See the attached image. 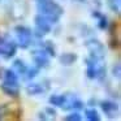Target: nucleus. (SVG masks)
Listing matches in <instances>:
<instances>
[{
  "mask_svg": "<svg viewBox=\"0 0 121 121\" xmlns=\"http://www.w3.org/2000/svg\"><path fill=\"white\" fill-rule=\"evenodd\" d=\"M107 5L112 12L118 14L121 9V0H107Z\"/></svg>",
  "mask_w": 121,
  "mask_h": 121,
  "instance_id": "obj_20",
  "label": "nucleus"
},
{
  "mask_svg": "<svg viewBox=\"0 0 121 121\" xmlns=\"http://www.w3.org/2000/svg\"><path fill=\"white\" fill-rule=\"evenodd\" d=\"M51 30H52V24L46 17H43L42 14L38 13L34 17V33H33V35L42 39L43 37L50 34Z\"/></svg>",
  "mask_w": 121,
  "mask_h": 121,
  "instance_id": "obj_4",
  "label": "nucleus"
},
{
  "mask_svg": "<svg viewBox=\"0 0 121 121\" xmlns=\"http://www.w3.org/2000/svg\"><path fill=\"white\" fill-rule=\"evenodd\" d=\"M120 73H121V66H120V64H115V65L112 66V76L113 77H116V78H120Z\"/></svg>",
  "mask_w": 121,
  "mask_h": 121,
  "instance_id": "obj_23",
  "label": "nucleus"
},
{
  "mask_svg": "<svg viewBox=\"0 0 121 121\" xmlns=\"http://www.w3.org/2000/svg\"><path fill=\"white\" fill-rule=\"evenodd\" d=\"M5 113H7V107H5V105H0V120L4 117Z\"/></svg>",
  "mask_w": 121,
  "mask_h": 121,
  "instance_id": "obj_24",
  "label": "nucleus"
},
{
  "mask_svg": "<svg viewBox=\"0 0 121 121\" xmlns=\"http://www.w3.org/2000/svg\"><path fill=\"white\" fill-rule=\"evenodd\" d=\"M17 52V44L9 35L0 37V55L4 59L9 60L12 59Z\"/></svg>",
  "mask_w": 121,
  "mask_h": 121,
  "instance_id": "obj_5",
  "label": "nucleus"
},
{
  "mask_svg": "<svg viewBox=\"0 0 121 121\" xmlns=\"http://www.w3.org/2000/svg\"><path fill=\"white\" fill-rule=\"evenodd\" d=\"M73 1H76V3H86L87 0H73Z\"/></svg>",
  "mask_w": 121,
  "mask_h": 121,
  "instance_id": "obj_25",
  "label": "nucleus"
},
{
  "mask_svg": "<svg viewBox=\"0 0 121 121\" xmlns=\"http://www.w3.org/2000/svg\"><path fill=\"white\" fill-rule=\"evenodd\" d=\"M48 102L53 107H61V104L64 102V94H52L48 98Z\"/></svg>",
  "mask_w": 121,
  "mask_h": 121,
  "instance_id": "obj_18",
  "label": "nucleus"
},
{
  "mask_svg": "<svg viewBox=\"0 0 121 121\" xmlns=\"http://www.w3.org/2000/svg\"><path fill=\"white\" fill-rule=\"evenodd\" d=\"M91 16L94 17L95 20H96V26L98 29L100 30H107L108 26H109V22H108V18L107 16H104V14L102 13V12L99 11H94L91 13Z\"/></svg>",
  "mask_w": 121,
  "mask_h": 121,
  "instance_id": "obj_12",
  "label": "nucleus"
},
{
  "mask_svg": "<svg viewBox=\"0 0 121 121\" xmlns=\"http://www.w3.org/2000/svg\"><path fill=\"white\" fill-rule=\"evenodd\" d=\"M100 108L104 112V115L109 118H113L118 113V104L115 102H111V100H103L100 102Z\"/></svg>",
  "mask_w": 121,
  "mask_h": 121,
  "instance_id": "obj_9",
  "label": "nucleus"
},
{
  "mask_svg": "<svg viewBox=\"0 0 121 121\" xmlns=\"http://www.w3.org/2000/svg\"><path fill=\"white\" fill-rule=\"evenodd\" d=\"M16 33V44L17 47L26 50L33 44V31L25 25H18L14 27Z\"/></svg>",
  "mask_w": 121,
  "mask_h": 121,
  "instance_id": "obj_3",
  "label": "nucleus"
},
{
  "mask_svg": "<svg viewBox=\"0 0 121 121\" xmlns=\"http://www.w3.org/2000/svg\"><path fill=\"white\" fill-rule=\"evenodd\" d=\"M50 89V85L48 83H42V82H33V83H29L26 86V92L27 95H42L43 92H46Z\"/></svg>",
  "mask_w": 121,
  "mask_h": 121,
  "instance_id": "obj_10",
  "label": "nucleus"
},
{
  "mask_svg": "<svg viewBox=\"0 0 121 121\" xmlns=\"http://www.w3.org/2000/svg\"><path fill=\"white\" fill-rule=\"evenodd\" d=\"M31 57H33V61L35 63V66H38L39 69H44V68L50 66V59L51 57L48 56V53L42 47L33 51Z\"/></svg>",
  "mask_w": 121,
  "mask_h": 121,
  "instance_id": "obj_8",
  "label": "nucleus"
},
{
  "mask_svg": "<svg viewBox=\"0 0 121 121\" xmlns=\"http://www.w3.org/2000/svg\"><path fill=\"white\" fill-rule=\"evenodd\" d=\"M85 116L89 121H100V115L95 108H87L85 111Z\"/></svg>",
  "mask_w": 121,
  "mask_h": 121,
  "instance_id": "obj_19",
  "label": "nucleus"
},
{
  "mask_svg": "<svg viewBox=\"0 0 121 121\" xmlns=\"http://www.w3.org/2000/svg\"><path fill=\"white\" fill-rule=\"evenodd\" d=\"M12 69L17 73V76H25V73H26V70H27V65L25 64L24 60L16 59V60L13 61V64H12Z\"/></svg>",
  "mask_w": 121,
  "mask_h": 121,
  "instance_id": "obj_14",
  "label": "nucleus"
},
{
  "mask_svg": "<svg viewBox=\"0 0 121 121\" xmlns=\"http://www.w3.org/2000/svg\"><path fill=\"white\" fill-rule=\"evenodd\" d=\"M86 61V76L89 79H102L105 78L107 74V65L104 59H95L91 56H87L85 59Z\"/></svg>",
  "mask_w": 121,
  "mask_h": 121,
  "instance_id": "obj_2",
  "label": "nucleus"
},
{
  "mask_svg": "<svg viewBox=\"0 0 121 121\" xmlns=\"http://www.w3.org/2000/svg\"><path fill=\"white\" fill-rule=\"evenodd\" d=\"M87 51H89V56L91 57H95V59H104L105 57V48H104V44H103L100 40L98 39H89L86 43Z\"/></svg>",
  "mask_w": 121,
  "mask_h": 121,
  "instance_id": "obj_6",
  "label": "nucleus"
},
{
  "mask_svg": "<svg viewBox=\"0 0 121 121\" xmlns=\"http://www.w3.org/2000/svg\"><path fill=\"white\" fill-rule=\"evenodd\" d=\"M35 4H37L38 13L46 17L52 25L57 24L64 14L63 7L53 0H35Z\"/></svg>",
  "mask_w": 121,
  "mask_h": 121,
  "instance_id": "obj_1",
  "label": "nucleus"
},
{
  "mask_svg": "<svg viewBox=\"0 0 121 121\" xmlns=\"http://www.w3.org/2000/svg\"><path fill=\"white\" fill-rule=\"evenodd\" d=\"M38 73H39V68H38V66H33V68H29V66H27V70H26V73H25V78L31 81V79H34L35 77L38 76Z\"/></svg>",
  "mask_w": 121,
  "mask_h": 121,
  "instance_id": "obj_21",
  "label": "nucleus"
},
{
  "mask_svg": "<svg viewBox=\"0 0 121 121\" xmlns=\"http://www.w3.org/2000/svg\"><path fill=\"white\" fill-rule=\"evenodd\" d=\"M77 60H78V56L73 52H64V53H61L60 57H59L60 64L64 66H72Z\"/></svg>",
  "mask_w": 121,
  "mask_h": 121,
  "instance_id": "obj_13",
  "label": "nucleus"
},
{
  "mask_svg": "<svg viewBox=\"0 0 121 121\" xmlns=\"http://www.w3.org/2000/svg\"><path fill=\"white\" fill-rule=\"evenodd\" d=\"M3 81L5 82H11V83H18V76L13 69H5L4 73L1 74Z\"/></svg>",
  "mask_w": 121,
  "mask_h": 121,
  "instance_id": "obj_15",
  "label": "nucleus"
},
{
  "mask_svg": "<svg viewBox=\"0 0 121 121\" xmlns=\"http://www.w3.org/2000/svg\"><path fill=\"white\" fill-rule=\"evenodd\" d=\"M40 47L48 53L50 57H56V46L53 44L52 40H46V42H43V44Z\"/></svg>",
  "mask_w": 121,
  "mask_h": 121,
  "instance_id": "obj_17",
  "label": "nucleus"
},
{
  "mask_svg": "<svg viewBox=\"0 0 121 121\" xmlns=\"http://www.w3.org/2000/svg\"><path fill=\"white\" fill-rule=\"evenodd\" d=\"M64 120H66V121H81L82 116L79 115L77 111H74V112L70 113V115H66L65 117H64Z\"/></svg>",
  "mask_w": 121,
  "mask_h": 121,
  "instance_id": "obj_22",
  "label": "nucleus"
},
{
  "mask_svg": "<svg viewBox=\"0 0 121 121\" xmlns=\"http://www.w3.org/2000/svg\"><path fill=\"white\" fill-rule=\"evenodd\" d=\"M85 107L83 102L74 94H64V102L61 104V109L64 111H78Z\"/></svg>",
  "mask_w": 121,
  "mask_h": 121,
  "instance_id": "obj_7",
  "label": "nucleus"
},
{
  "mask_svg": "<svg viewBox=\"0 0 121 121\" xmlns=\"http://www.w3.org/2000/svg\"><path fill=\"white\" fill-rule=\"evenodd\" d=\"M56 109L52 107H47L44 108V111L43 112L39 113V118L40 120H55L56 118Z\"/></svg>",
  "mask_w": 121,
  "mask_h": 121,
  "instance_id": "obj_16",
  "label": "nucleus"
},
{
  "mask_svg": "<svg viewBox=\"0 0 121 121\" xmlns=\"http://www.w3.org/2000/svg\"><path fill=\"white\" fill-rule=\"evenodd\" d=\"M0 90L11 98H17L20 95V85L18 83H11V82L3 81L0 83Z\"/></svg>",
  "mask_w": 121,
  "mask_h": 121,
  "instance_id": "obj_11",
  "label": "nucleus"
}]
</instances>
